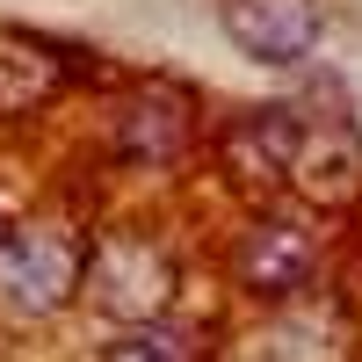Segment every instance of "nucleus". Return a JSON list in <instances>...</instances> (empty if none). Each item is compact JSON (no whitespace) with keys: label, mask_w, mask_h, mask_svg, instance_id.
Segmentation results:
<instances>
[{"label":"nucleus","mask_w":362,"mask_h":362,"mask_svg":"<svg viewBox=\"0 0 362 362\" xmlns=\"http://www.w3.org/2000/svg\"><path fill=\"white\" fill-rule=\"evenodd\" d=\"M102 362H196V341L181 334V326L153 319V326H131V334H116Z\"/></svg>","instance_id":"nucleus-8"},{"label":"nucleus","mask_w":362,"mask_h":362,"mask_svg":"<svg viewBox=\"0 0 362 362\" xmlns=\"http://www.w3.org/2000/svg\"><path fill=\"white\" fill-rule=\"evenodd\" d=\"M87 283V247L80 232L29 218L15 232H0V305L22 319H44L58 305H73V290Z\"/></svg>","instance_id":"nucleus-1"},{"label":"nucleus","mask_w":362,"mask_h":362,"mask_svg":"<svg viewBox=\"0 0 362 362\" xmlns=\"http://www.w3.org/2000/svg\"><path fill=\"white\" fill-rule=\"evenodd\" d=\"M225 37L254 58V66H297V58L319 51V0H218Z\"/></svg>","instance_id":"nucleus-2"},{"label":"nucleus","mask_w":362,"mask_h":362,"mask_svg":"<svg viewBox=\"0 0 362 362\" xmlns=\"http://www.w3.org/2000/svg\"><path fill=\"white\" fill-rule=\"evenodd\" d=\"M87 290L109 319H131V326H153L174 297V268L160 261V247H138V239H109L102 261H87Z\"/></svg>","instance_id":"nucleus-3"},{"label":"nucleus","mask_w":362,"mask_h":362,"mask_svg":"<svg viewBox=\"0 0 362 362\" xmlns=\"http://www.w3.org/2000/svg\"><path fill=\"white\" fill-rule=\"evenodd\" d=\"M290 153H297V116L290 109L239 116V124H225V138H218V160H225V174L247 196L283 189V181H290Z\"/></svg>","instance_id":"nucleus-4"},{"label":"nucleus","mask_w":362,"mask_h":362,"mask_svg":"<svg viewBox=\"0 0 362 362\" xmlns=\"http://www.w3.org/2000/svg\"><path fill=\"white\" fill-rule=\"evenodd\" d=\"M232 268H239V283H247V290H261V297H290V290L312 283L319 247H312L305 225H290V218H261L247 239H239Z\"/></svg>","instance_id":"nucleus-5"},{"label":"nucleus","mask_w":362,"mask_h":362,"mask_svg":"<svg viewBox=\"0 0 362 362\" xmlns=\"http://www.w3.org/2000/svg\"><path fill=\"white\" fill-rule=\"evenodd\" d=\"M290 181L305 196H319V203H348L362 189V145H355V131H312V124H297Z\"/></svg>","instance_id":"nucleus-7"},{"label":"nucleus","mask_w":362,"mask_h":362,"mask_svg":"<svg viewBox=\"0 0 362 362\" xmlns=\"http://www.w3.org/2000/svg\"><path fill=\"white\" fill-rule=\"evenodd\" d=\"M189 102L174 95V87H138L124 102V124H116V145H124V160H145V167H167L181 160V145H189Z\"/></svg>","instance_id":"nucleus-6"}]
</instances>
